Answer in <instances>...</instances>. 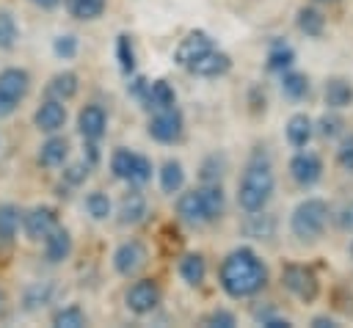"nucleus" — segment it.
<instances>
[{"instance_id":"f257e3e1","label":"nucleus","mask_w":353,"mask_h":328,"mask_svg":"<svg viewBox=\"0 0 353 328\" xmlns=\"http://www.w3.org/2000/svg\"><path fill=\"white\" fill-rule=\"evenodd\" d=\"M218 281H221V289L229 298L243 300V298L259 295L268 287L270 270H268V265L259 259V254L254 248L237 245L223 256L221 270H218Z\"/></svg>"},{"instance_id":"f03ea898","label":"nucleus","mask_w":353,"mask_h":328,"mask_svg":"<svg viewBox=\"0 0 353 328\" xmlns=\"http://www.w3.org/2000/svg\"><path fill=\"white\" fill-rule=\"evenodd\" d=\"M273 190H276V174L270 154L265 152V146H256L237 182V207L243 212H259L270 204Z\"/></svg>"},{"instance_id":"7ed1b4c3","label":"nucleus","mask_w":353,"mask_h":328,"mask_svg":"<svg viewBox=\"0 0 353 328\" xmlns=\"http://www.w3.org/2000/svg\"><path fill=\"white\" fill-rule=\"evenodd\" d=\"M226 209V193L221 187V182H201L199 187L179 193L176 198V215L182 223L188 226H207L212 221H218Z\"/></svg>"},{"instance_id":"20e7f679","label":"nucleus","mask_w":353,"mask_h":328,"mask_svg":"<svg viewBox=\"0 0 353 328\" xmlns=\"http://www.w3.org/2000/svg\"><path fill=\"white\" fill-rule=\"evenodd\" d=\"M328 221H331L328 201H323L317 196H309V198L298 201L295 209L290 212V232L301 243H317L325 234Z\"/></svg>"},{"instance_id":"39448f33","label":"nucleus","mask_w":353,"mask_h":328,"mask_svg":"<svg viewBox=\"0 0 353 328\" xmlns=\"http://www.w3.org/2000/svg\"><path fill=\"white\" fill-rule=\"evenodd\" d=\"M110 174H113L116 179L127 182V185L141 187V185H146V182L152 179L154 165H152V160H149L146 154H138V152H132V149L119 146V149H113V154H110Z\"/></svg>"},{"instance_id":"423d86ee","label":"nucleus","mask_w":353,"mask_h":328,"mask_svg":"<svg viewBox=\"0 0 353 328\" xmlns=\"http://www.w3.org/2000/svg\"><path fill=\"white\" fill-rule=\"evenodd\" d=\"M281 287L290 295H295L301 303H312L320 295V278H317V273L312 267L295 265V262H290V265L281 267Z\"/></svg>"},{"instance_id":"0eeeda50","label":"nucleus","mask_w":353,"mask_h":328,"mask_svg":"<svg viewBox=\"0 0 353 328\" xmlns=\"http://www.w3.org/2000/svg\"><path fill=\"white\" fill-rule=\"evenodd\" d=\"M146 132H149L152 141L165 143V146L182 141V135H185V116H182V110L176 105L163 107V110H154L152 119H149V124H146Z\"/></svg>"},{"instance_id":"6e6552de","label":"nucleus","mask_w":353,"mask_h":328,"mask_svg":"<svg viewBox=\"0 0 353 328\" xmlns=\"http://www.w3.org/2000/svg\"><path fill=\"white\" fill-rule=\"evenodd\" d=\"M163 300V289L154 278H138L127 287L124 292V306L135 314V317H146L152 314Z\"/></svg>"},{"instance_id":"1a4fd4ad","label":"nucleus","mask_w":353,"mask_h":328,"mask_svg":"<svg viewBox=\"0 0 353 328\" xmlns=\"http://www.w3.org/2000/svg\"><path fill=\"white\" fill-rule=\"evenodd\" d=\"M113 270L119 273V276H124V278H132V276H138L143 267H146V262H149V248L141 243V240H124L116 251H113Z\"/></svg>"},{"instance_id":"9d476101","label":"nucleus","mask_w":353,"mask_h":328,"mask_svg":"<svg viewBox=\"0 0 353 328\" xmlns=\"http://www.w3.org/2000/svg\"><path fill=\"white\" fill-rule=\"evenodd\" d=\"M290 176L303 190L314 187L323 179V160H320V154L306 152V149H298L292 154V160H290Z\"/></svg>"},{"instance_id":"9b49d317","label":"nucleus","mask_w":353,"mask_h":328,"mask_svg":"<svg viewBox=\"0 0 353 328\" xmlns=\"http://www.w3.org/2000/svg\"><path fill=\"white\" fill-rule=\"evenodd\" d=\"M25 237L30 243H41L55 226H58V212L47 204H39V207H30L28 212H22V221H19Z\"/></svg>"},{"instance_id":"f8f14e48","label":"nucleus","mask_w":353,"mask_h":328,"mask_svg":"<svg viewBox=\"0 0 353 328\" xmlns=\"http://www.w3.org/2000/svg\"><path fill=\"white\" fill-rule=\"evenodd\" d=\"M212 47H218L215 44V39L207 33V30H190V33H185L182 39H179V44H176V50H174V63L176 66H182V69H188L193 61H199L204 52H210Z\"/></svg>"},{"instance_id":"ddd939ff","label":"nucleus","mask_w":353,"mask_h":328,"mask_svg":"<svg viewBox=\"0 0 353 328\" xmlns=\"http://www.w3.org/2000/svg\"><path fill=\"white\" fill-rule=\"evenodd\" d=\"M77 132L83 135V141H99L108 132V110L97 102H88L80 107L77 113Z\"/></svg>"},{"instance_id":"4468645a","label":"nucleus","mask_w":353,"mask_h":328,"mask_svg":"<svg viewBox=\"0 0 353 328\" xmlns=\"http://www.w3.org/2000/svg\"><path fill=\"white\" fill-rule=\"evenodd\" d=\"M146 215H149V201H146V196L141 193V187L132 185V187L119 198L116 221H119L121 226H138Z\"/></svg>"},{"instance_id":"2eb2a0df","label":"nucleus","mask_w":353,"mask_h":328,"mask_svg":"<svg viewBox=\"0 0 353 328\" xmlns=\"http://www.w3.org/2000/svg\"><path fill=\"white\" fill-rule=\"evenodd\" d=\"M66 119H69L66 105H63L61 99H52V96H47V99L36 107V113H33V124H36V130H39V132H47V135L63 130Z\"/></svg>"},{"instance_id":"dca6fc26","label":"nucleus","mask_w":353,"mask_h":328,"mask_svg":"<svg viewBox=\"0 0 353 328\" xmlns=\"http://www.w3.org/2000/svg\"><path fill=\"white\" fill-rule=\"evenodd\" d=\"M138 102L149 113H154V110H163V107L176 105V91H174V85L168 80H146V88L138 96Z\"/></svg>"},{"instance_id":"f3484780","label":"nucleus","mask_w":353,"mask_h":328,"mask_svg":"<svg viewBox=\"0 0 353 328\" xmlns=\"http://www.w3.org/2000/svg\"><path fill=\"white\" fill-rule=\"evenodd\" d=\"M229 69H232V58H229V52H223L218 47H212L210 52H204L199 61H193L188 66V72L196 77H223Z\"/></svg>"},{"instance_id":"a211bd4d","label":"nucleus","mask_w":353,"mask_h":328,"mask_svg":"<svg viewBox=\"0 0 353 328\" xmlns=\"http://www.w3.org/2000/svg\"><path fill=\"white\" fill-rule=\"evenodd\" d=\"M28 91H30V74H28V69H22V66H6L0 72V94H6L8 99H14L19 105L28 96Z\"/></svg>"},{"instance_id":"6ab92c4d","label":"nucleus","mask_w":353,"mask_h":328,"mask_svg":"<svg viewBox=\"0 0 353 328\" xmlns=\"http://www.w3.org/2000/svg\"><path fill=\"white\" fill-rule=\"evenodd\" d=\"M72 256V234L69 229H63L61 223L44 237V259L50 265H61Z\"/></svg>"},{"instance_id":"aec40b11","label":"nucleus","mask_w":353,"mask_h":328,"mask_svg":"<svg viewBox=\"0 0 353 328\" xmlns=\"http://www.w3.org/2000/svg\"><path fill=\"white\" fill-rule=\"evenodd\" d=\"M312 135H314V121H312V116H306V113H292V116L287 119V124H284V138H287V143H290L292 149H306L309 141H312Z\"/></svg>"},{"instance_id":"412c9836","label":"nucleus","mask_w":353,"mask_h":328,"mask_svg":"<svg viewBox=\"0 0 353 328\" xmlns=\"http://www.w3.org/2000/svg\"><path fill=\"white\" fill-rule=\"evenodd\" d=\"M176 273L188 287H201L207 281V259L199 251H188L179 262H176Z\"/></svg>"},{"instance_id":"4be33fe9","label":"nucleus","mask_w":353,"mask_h":328,"mask_svg":"<svg viewBox=\"0 0 353 328\" xmlns=\"http://www.w3.org/2000/svg\"><path fill=\"white\" fill-rule=\"evenodd\" d=\"M323 99L331 110H345L353 105V83L347 77H328L323 85Z\"/></svg>"},{"instance_id":"5701e85b","label":"nucleus","mask_w":353,"mask_h":328,"mask_svg":"<svg viewBox=\"0 0 353 328\" xmlns=\"http://www.w3.org/2000/svg\"><path fill=\"white\" fill-rule=\"evenodd\" d=\"M69 160V141L58 132H52L41 146H39V165L44 168H61Z\"/></svg>"},{"instance_id":"b1692460","label":"nucleus","mask_w":353,"mask_h":328,"mask_svg":"<svg viewBox=\"0 0 353 328\" xmlns=\"http://www.w3.org/2000/svg\"><path fill=\"white\" fill-rule=\"evenodd\" d=\"M77 91H80V77H77V72H72V69L55 72V74L50 77V83H47V96L61 99V102L74 99Z\"/></svg>"},{"instance_id":"393cba45","label":"nucleus","mask_w":353,"mask_h":328,"mask_svg":"<svg viewBox=\"0 0 353 328\" xmlns=\"http://www.w3.org/2000/svg\"><path fill=\"white\" fill-rule=\"evenodd\" d=\"M292 63H295V50H292V44H287L284 39H273V41L268 44V55H265L268 72L281 74V72L292 69Z\"/></svg>"},{"instance_id":"a878e982","label":"nucleus","mask_w":353,"mask_h":328,"mask_svg":"<svg viewBox=\"0 0 353 328\" xmlns=\"http://www.w3.org/2000/svg\"><path fill=\"white\" fill-rule=\"evenodd\" d=\"M157 182H160V190L165 196H174L185 187V165L179 160H165L157 171Z\"/></svg>"},{"instance_id":"bb28decb","label":"nucleus","mask_w":353,"mask_h":328,"mask_svg":"<svg viewBox=\"0 0 353 328\" xmlns=\"http://www.w3.org/2000/svg\"><path fill=\"white\" fill-rule=\"evenodd\" d=\"M295 25H298V30H301L303 36H309V39H320V36L325 33V17H323V11L314 8V6L298 8Z\"/></svg>"},{"instance_id":"cd10ccee","label":"nucleus","mask_w":353,"mask_h":328,"mask_svg":"<svg viewBox=\"0 0 353 328\" xmlns=\"http://www.w3.org/2000/svg\"><path fill=\"white\" fill-rule=\"evenodd\" d=\"M281 94H284L287 99H295V102L306 99V96L312 94V80H309V74L295 72V69L281 72Z\"/></svg>"},{"instance_id":"c85d7f7f","label":"nucleus","mask_w":353,"mask_h":328,"mask_svg":"<svg viewBox=\"0 0 353 328\" xmlns=\"http://www.w3.org/2000/svg\"><path fill=\"white\" fill-rule=\"evenodd\" d=\"M116 61H119V69L121 74H135L138 69V55H135V44H132V36L130 33H119L116 36Z\"/></svg>"},{"instance_id":"c756f323","label":"nucleus","mask_w":353,"mask_h":328,"mask_svg":"<svg viewBox=\"0 0 353 328\" xmlns=\"http://www.w3.org/2000/svg\"><path fill=\"white\" fill-rule=\"evenodd\" d=\"M226 168H229V157L223 154V152H212V154H207L204 160H201V165H199V179L201 182H221L223 179V174H226Z\"/></svg>"},{"instance_id":"7c9ffc66","label":"nucleus","mask_w":353,"mask_h":328,"mask_svg":"<svg viewBox=\"0 0 353 328\" xmlns=\"http://www.w3.org/2000/svg\"><path fill=\"white\" fill-rule=\"evenodd\" d=\"M248 215V223H245V232L251 237H259V240H270L276 234V218L268 215L265 209L259 212H245Z\"/></svg>"},{"instance_id":"2f4dec72","label":"nucleus","mask_w":353,"mask_h":328,"mask_svg":"<svg viewBox=\"0 0 353 328\" xmlns=\"http://www.w3.org/2000/svg\"><path fill=\"white\" fill-rule=\"evenodd\" d=\"M22 212L17 204H0V243H11L19 232Z\"/></svg>"},{"instance_id":"473e14b6","label":"nucleus","mask_w":353,"mask_h":328,"mask_svg":"<svg viewBox=\"0 0 353 328\" xmlns=\"http://www.w3.org/2000/svg\"><path fill=\"white\" fill-rule=\"evenodd\" d=\"M83 207H85V212H88L94 221H108V218L113 215V201H110V196L102 193V190H91V193L85 196Z\"/></svg>"},{"instance_id":"72a5a7b5","label":"nucleus","mask_w":353,"mask_h":328,"mask_svg":"<svg viewBox=\"0 0 353 328\" xmlns=\"http://www.w3.org/2000/svg\"><path fill=\"white\" fill-rule=\"evenodd\" d=\"M66 8L74 19L80 22H91V19H99L102 11H105V0H66Z\"/></svg>"},{"instance_id":"f704fd0d","label":"nucleus","mask_w":353,"mask_h":328,"mask_svg":"<svg viewBox=\"0 0 353 328\" xmlns=\"http://www.w3.org/2000/svg\"><path fill=\"white\" fill-rule=\"evenodd\" d=\"M52 325L55 328H83V325H88V317L77 303H69L52 314Z\"/></svg>"},{"instance_id":"c9c22d12","label":"nucleus","mask_w":353,"mask_h":328,"mask_svg":"<svg viewBox=\"0 0 353 328\" xmlns=\"http://www.w3.org/2000/svg\"><path fill=\"white\" fill-rule=\"evenodd\" d=\"M314 132H320L323 138L334 141V138H339V135L345 132V119H342L336 110L328 107V113H323V116L314 121Z\"/></svg>"},{"instance_id":"e433bc0d","label":"nucleus","mask_w":353,"mask_h":328,"mask_svg":"<svg viewBox=\"0 0 353 328\" xmlns=\"http://www.w3.org/2000/svg\"><path fill=\"white\" fill-rule=\"evenodd\" d=\"M19 41V28H17V19L11 11H0V50L3 52H11Z\"/></svg>"},{"instance_id":"4c0bfd02","label":"nucleus","mask_w":353,"mask_h":328,"mask_svg":"<svg viewBox=\"0 0 353 328\" xmlns=\"http://www.w3.org/2000/svg\"><path fill=\"white\" fill-rule=\"evenodd\" d=\"M77 50H80V39L74 33H61L52 39V52L63 61H72L77 55Z\"/></svg>"},{"instance_id":"58836bf2","label":"nucleus","mask_w":353,"mask_h":328,"mask_svg":"<svg viewBox=\"0 0 353 328\" xmlns=\"http://www.w3.org/2000/svg\"><path fill=\"white\" fill-rule=\"evenodd\" d=\"M61 168H63L61 176H63V182H66L69 187H80V185L88 179V174H91V165H88L85 160H77V163H69V165L63 163Z\"/></svg>"},{"instance_id":"ea45409f","label":"nucleus","mask_w":353,"mask_h":328,"mask_svg":"<svg viewBox=\"0 0 353 328\" xmlns=\"http://www.w3.org/2000/svg\"><path fill=\"white\" fill-rule=\"evenodd\" d=\"M50 298H52V284H50V281L33 284V287H28V292H25V306H28V309H39V306L50 303Z\"/></svg>"},{"instance_id":"a19ab883","label":"nucleus","mask_w":353,"mask_h":328,"mask_svg":"<svg viewBox=\"0 0 353 328\" xmlns=\"http://www.w3.org/2000/svg\"><path fill=\"white\" fill-rule=\"evenodd\" d=\"M336 165L353 174V132H342V141L336 146Z\"/></svg>"},{"instance_id":"79ce46f5","label":"nucleus","mask_w":353,"mask_h":328,"mask_svg":"<svg viewBox=\"0 0 353 328\" xmlns=\"http://www.w3.org/2000/svg\"><path fill=\"white\" fill-rule=\"evenodd\" d=\"M204 325H210V328H234L237 325V317L229 309H212L204 317Z\"/></svg>"},{"instance_id":"37998d69","label":"nucleus","mask_w":353,"mask_h":328,"mask_svg":"<svg viewBox=\"0 0 353 328\" xmlns=\"http://www.w3.org/2000/svg\"><path fill=\"white\" fill-rule=\"evenodd\" d=\"M336 226L342 232H353V198L345 201L339 209H336Z\"/></svg>"},{"instance_id":"c03bdc74","label":"nucleus","mask_w":353,"mask_h":328,"mask_svg":"<svg viewBox=\"0 0 353 328\" xmlns=\"http://www.w3.org/2000/svg\"><path fill=\"white\" fill-rule=\"evenodd\" d=\"M83 160H85L91 168L99 163V149H97V141H85V146H83Z\"/></svg>"},{"instance_id":"a18cd8bd","label":"nucleus","mask_w":353,"mask_h":328,"mask_svg":"<svg viewBox=\"0 0 353 328\" xmlns=\"http://www.w3.org/2000/svg\"><path fill=\"white\" fill-rule=\"evenodd\" d=\"M262 325H265V328H290L292 322H290L287 317H281V314L276 311V314H273V317H268V320H265Z\"/></svg>"},{"instance_id":"49530a36","label":"nucleus","mask_w":353,"mask_h":328,"mask_svg":"<svg viewBox=\"0 0 353 328\" xmlns=\"http://www.w3.org/2000/svg\"><path fill=\"white\" fill-rule=\"evenodd\" d=\"M339 322L334 320V317H328V314H317V317H312V328H336Z\"/></svg>"},{"instance_id":"de8ad7c7","label":"nucleus","mask_w":353,"mask_h":328,"mask_svg":"<svg viewBox=\"0 0 353 328\" xmlns=\"http://www.w3.org/2000/svg\"><path fill=\"white\" fill-rule=\"evenodd\" d=\"M14 110H17V102H14V99H8L6 94H0V119H8Z\"/></svg>"},{"instance_id":"09e8293b","label":"nucleus","mask_w":353,"mask_h":328,"mask_svg":"<svg viewBox=\"0 0 353 328\" xmlns=\"http://www.w3.org/2000/svg\"><path fill=\"white\" fill-rule=\"evenodd\" d=\"M28 3H33L36 8H44V11H52V8H58L63 0H28Z\"/></svg>"},{"instance_id":"8fccbe9b","label":"nucleus","mask_w":353,"mask_h":328,"mask_svg":"<svg viewBox=\"0 0 353 328\" xmlns=\"http://www.w3.org/2000/svg\"><path fill=\"white\" fill-rule=\"evenodd\" d=\"M317 3H336V0H317Z\"/></svg>"},{"instance_id":"3c124183","label":"nucleus","mask_w":353,"mask_h":328,"mask_svg":"<svg viewBox=\"0 0 353 328\" xmlns=\"http://www.w3.org/2000/svg\"><path fill=\"white\" fill-rule=\"evenodd\" d=\"M350 256H353V243H350Z\"/></svg>"}]
</instances>
